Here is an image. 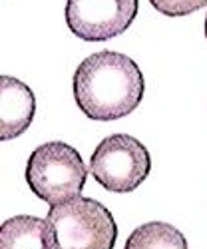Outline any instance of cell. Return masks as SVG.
I'll return each mask as SVG.
<instances>
[{
  "mask_svg": "<svg viewBox=\"0 0 207 249\" xmlns=\"http://www.w3.org/2000/svg\"><path fill=\"white\" fill-rule=\"evenodd\" d=\"M74 98L90 120H120L132 114L143 98L141 70L126 54L96 52L76 68Z\"/></svg>",
  "mask_w": 207,
  "mask_h": 249,
  "instance_id": "6da1fadb",
  "label": "cell"
},
{
  "mask_svg": "<svg viewBox=\"0 0 207 249\" xmlns=\"http://www.w3.org/2000/svg\"><path fill=\"white\" fill-rule=\"evenodd\" d=\"M52 249H114L118 225L102 205L90 197H74L52 205L46 215Z\"/></svg>",
  "mask_w": 207,
  "mask_h": 249,
  "instance_id": "7a4b0ae2",
  "label": "cell"
},
{
  "mask_svg": "<svg viewBox=\"0 0 207 249\" xmlns=\"http://www.w3.org/2000/svg\"><path fill=\"white\" fill-rule=\"evenodd\" d=\"M88 168L76 148L66 142L38 146L26 163V183L36 197L48 205H60L78 197L84 190Z\"/></svg>",
  "mask_w": 207,
  "mask_h": 249,
  "instance_id": "3957f363",
  "label": "cell"
},
{
  "mask_svg": "<svg viewBox=\"0 0 207 249\" xmlns=\"http://www.w3.org/2000/svg\"><path fill=\"white\" fill-rule=\"evenodd\" d=\"M90 172L104 190L128 194L150 176L152 158L134 136L114 134L98 143L90 160Z\"/></svg>",
  "mask_w": 207,
  "mask_h": 249,
  "instance_id": "277c9868",
  "label": "cell"
},
{
  "mask_svg": "<svg viewBox=\"0 0 207 249\" xmlns=\"http://www.w3.org/2000/svg\"><path fill=\"white\" fill-rule=\"evenodd\" d=\"M138 14V0H68L66 22L88 42H104L126 32Z\"/></svg>",
  "mask_w": 207,
  "mask_h": 249,
  "instance_id": "5b68a950",
  "label": "cell"
},
{
  "mask_svg": "<svg viewBox=\"0 0 207 249\" xmlns=\"http://www.w3.org/2000/svg\"><path fill=\"white\" fill-rule=\"evenodd\" d=\"M36 98L22 80L0 76V142L22 136L34 120Z\"/></svg>",
  "mask_w": 207,
  "mask_h": 249,
  "instance_id": "8992f818",
  "label": "cell"
},
{
  "mask_svg": "<svg viewBox=\"0 0 207 249\" xmlns=\"http://www.w3.org/2000/svg\"><path fill=\"white\" fill-rule=\"evenodd\" d=\"M0 249H52L46 219L14 215L0 225Z\"/></svg>",
  "mask_w": 207,
  "mask_h": 249,
  "instance_id": "52a82bcc",
  "label": "cell"
},
{
  "mask_svg": "<svg viewBox=\"0 0 207 249\" xmlns=\"http://www.w3.org/2000/svg\"><path fill=\"white\" fill-rule=\"evenodd\" d=\"M123 249H188L183 233L165 221H150L132 231Z\"/></svg>",
  "mask_w": 207,
  "mask_h": 249,
  "instance_id": "ba28073f",
  "label": "cell"
},
{
  "mask_svg": "<svg viewBox=\"0 0 207 249\" xmlns=\"http://www.w3.org/2000/svg\"><path fill=\"white\" fill-rule=\"evenodd\" d=\"M150 4L165 16H185L207 4V0H150Z\"/></svg>",
  "mask_w": 207,
  "mask_h": 249,
  "instance_id": "9c48e42d",
  "label": "cell"
},
{
  "mask_svg": "<svg viewBox=\"0 0 207 249\" xmlns=\"http://www.w3.org/2000/svg\"><path fill=\"white\" fill-rule=\"evenodd\" d=\"M205 36H207V16H205Z\"/></svg>",
  "mask_w": 207,
  "mask_h": 249,
  "instance_id": "30bf717a",
  "label": "cell"
}]
</instances>
